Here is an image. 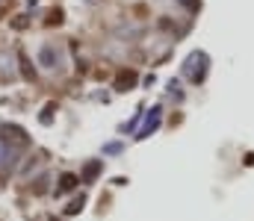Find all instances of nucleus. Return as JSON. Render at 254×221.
Returning a JSON list of instances; mask_svg holds the SVG:
<instances>
[{"label": "nucleus", "instance_id": "obj_1", "mask_svg": "<svg viewBox=\"0 0 254 221\" xmlns=\"http://www.w3.org/2000/svg\"><path fill=\"white\" fill-rule=\"evenodd\" d=\"M3 139H6L9 145H15V147H27L30 145L27 130H24V127H15V124H6V127H3Z\"/></svg>", "mask_w": 254, "mask_h": 221}, {"label": "nucleus", "instance_id": "obj_2", "mask_svg": "<svg viewBox=\"0 0 254 221\" xmlns=\"http://www.w3.org/2000/svg\"><path fill=\"white\" fill-rule=\"evenodd\" d=\"M136 80H139V74L125 68V71H119V77H116V88H119V91H130V88L136 86Z\"/></svg>", "mask_w": 254, "mask_h": 221}, {"label": "nucleus", "instance_id": "obj_3", "mask_svg": "<svg viewBox=\"0 0 254 221\" xmlns=\"http://www.w3.org/2000/svg\"><path fill=\"white\" fill-rule=\"evenodd\" d=\"M18 59H21V74H24V80H33L36 71H33V65H30V59H27L24 50H18Z\"/></svg>", "mask_w": 254, "mask_h": 221}, {"label": "nucleus", "instance_id": "obj_4", "mask_svg": "<svg viewBox=\"0 0 254 221\" xmlns=\"http://www.w3.org/2000/svg\"><path fill=\"white\" fill-rule=\"evenodd\" d=\"M157 124H160V109H154V115H151V118H148V124L142 127V133H139V139H145L148 133H154V130H157Z\"/></svg>", "mask_w": 254, "mask_h": 221}, {"label": "nucleus", "instance_id": "obj_5", "mask_svg": "<svg viewBox=\"0 0 254 221\" xmlns=\"http://www.w3.org/2000/svg\"><path fill=\"white\" fill-rule=\"evenodd\" d=\"M80 180H77V174H63L60 177V192H68V189H74Z\"/></svg>", "mask_w": 254, "mask_h": 221}, {"label": "nucleus", "instance_id": "obj_6", "mask_svg": "<svg viewBox=\"0 0 254 221\" xmlns=\"http://www.w3.org/2000/svg\"><path fill=\"white\" fill-rule=\"evenodd\" d=\"M83 204H86V198H83V195H80V198H77V201H71V204H68V207H65V213H68V216H77V213H80V210H83Z\"/></svg>", "mask_w": 254, "mask_h": 221}, {"label": "nucleus", "instance_id": "obj_7", "mask_svg": "<svg viewBox=\"0 0 254 221\" xmlns=\"http://www.w3.org/2000/svg\"><path fill=\"white\" fill-rule=\"evenodd\" d=\"M98 171H101V162H89L83 177H86V180H95V177H98Z\"/></svg>", "mask_w": 254, "mask_h": 221}, {"label": "nucleus", "instance_id": "obj_8", "mask_svg": "<svg viewBox=\"0 0 254 221\" xmlns=\"http://www.w3.org/2000/svg\"><path fill=\"white\" fill-rule=\"evenodd\" d=\"M48 24L54 27V24H63V9H51L48 12Z\"/></svg>", "mask_w": 254, "mask_h": 221}, {"label": "nucleus", "instance_id": "obj_9", "mask_svg": "<svg viewBox=\"0 0 254 221\" xmlns=\"http://www.w3.org/2000/svg\"><path fill=\"white\" fill-rule=\"evenodd\" d=\"M42 62H45V65H54V50H51V47L42 50Z\"/></svg>", "mask_w": 254, "mask_h": 221}, {"label": "nucleus", "instance_id": "obj_10", "mask_svg": "<svg viewBox=\"0 0 254 221\" xmlns=\"http://www.w3.org/2000/svg\"><path fill=\"white\" fill-rule=\"evenodd\" d=\"M12 27H15V30H24V27H27V21H24V15H18V18L12 21Z\"/></svg>", "mask_w": 254, "mask_h": 221}, {"label": "nucleus", "instance_id": "obj_11", "mask_svg": "<svg viewBox=\"0 0 254 221\" xmlns=\"http://www.w3.org/2000/svg\"><path fill=\"white\" fill-rule=\"evenodd\" d=\"M51 221H57V219H51Z\"/></svg>", "mask_w": 254, "mask_h": 221}]
</instances>
